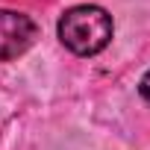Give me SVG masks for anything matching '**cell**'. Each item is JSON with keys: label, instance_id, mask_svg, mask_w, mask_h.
Listing matches in <instances>:
<instances>
[{"label": "cell", "instance_id": "1", "mask_svg": "<svg viewBox=\"0 0 150 150\" xmlns=\"http://www.w3.org/2000/svg\"><path fill=\"white\" fill-rule=\"evenodd\" d=\"M56 33H59V41L74 56H97L109 47L115 21L103 6L80 3V6H71L62 12Z\"/></svg>", "mask_w": 150, "mask_h": 150}, {"label": "cell", "instance_id": "2", "mask_svg": "<svg viewBox=\"0 0 150 150\" xmlns=\"http://www.w3.org/2000/svg\"><path fill=\"white\" fill-rule=\"evenodd\" d=\"M35 21L15 9H0V62H12L24 56L35 41Z\"/></svg>", "mask_w": 150, "mask_h": 150}, {"label": "cell", "instance_id": "3", "mask_svg": "<svg viewBox=\"0 0 150 150\" xmlns=\"http://www.w3.org/2000/svg\"><path fill=\"white\" fill-rule=\"evenodd\" d=\"M141 97L147 100V106H150V71L141 77Z\"/></svg>", "mask_w": 150, "mask_h": 150}]
</instances>
